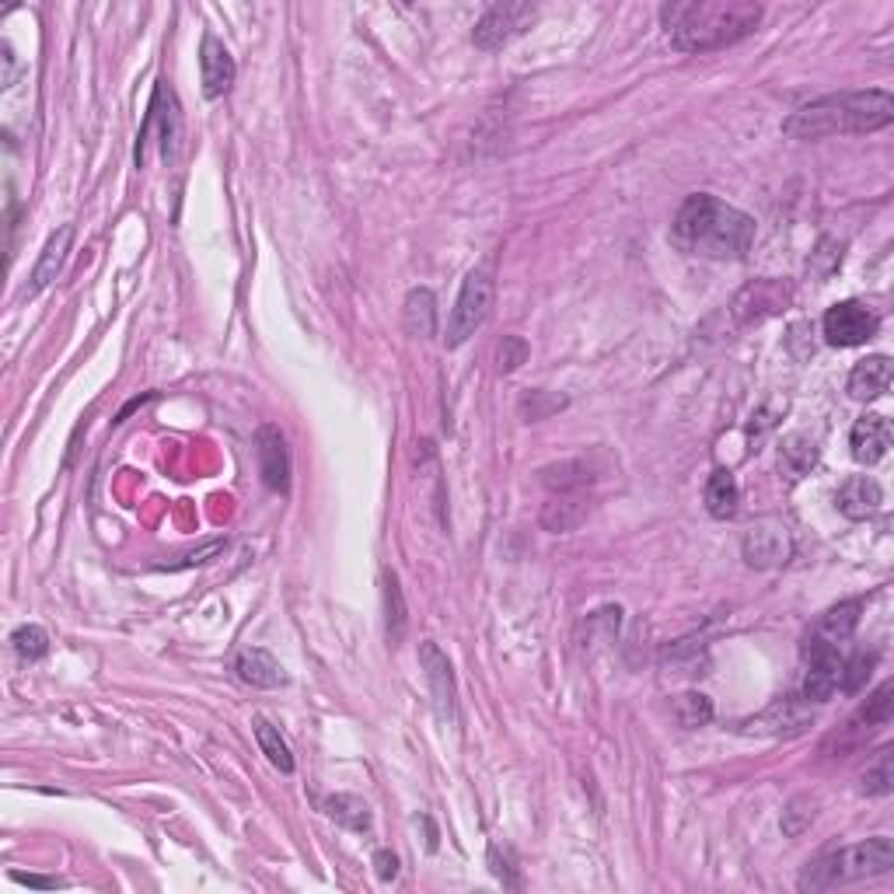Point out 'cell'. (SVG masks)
<instances>
[{"label":"cell","mask_w":894,"mask_h":894,"mask_svg":"<svg viewBox=\"0 0 894 894\" xmlns=\"http://www.w3.org/2000/svg\"><path fill=\"white\" fill-rule=\"evenodd\" d=\"M751 242H754L751 217L706 192L688 196L671 224V245L685 255H695V260L713 263L744 260Z\"/></svg>","instance_id":"cell-1"},{"label":"cell","mask_w":894,"mask_h":894,"mask_svg":"<svg viewBox=\"0 0 894 894\" xmlns=\"http://www.w3.org/2000/svg\"><path fill=\"white\" fill-rule=\"evenodd\" d=\"M667 38L682 53H709L748 38L762 22L754 0H674L661 8Z\"/></svg>","instance_id":"cell-2"},{"label":"cell","mask_w":894,"mask_h":894,"mask_svg":"<svg viewBox=\"0 0 894 894\" xmlns=\"http://www.w3.org/2000/svg\"><path fill=\"white\" fill-rule=\"evenodd\" d=\"M894 102L887 91H842L825 95L818 102L793 112L783 133L793 141H821V136L836 133H873L891 126Z\"/></svg>","instance_id":"cell-3"},{"label":"cell","mask_w":894,"mask_h":894,"mask_svg":"<svg viewBox=\"0 0 894 894\" xmlns=\"http://www.w3.org/2000/svg\"><path fill=\"white\" fill-rule=\"evenodd\" d=\"M894 867V846L887 836H873L867 842L846 846L839 852H825L814 863H807L801 891H828L839 884H852L863 878H881Z\"/></svg>","instance_id":"cell-4"},{"label":"cell","mask_w":894,"mask_h":894,"mask_svg":"<svg viewBox=\"0 0 894 894\" xmlns=\"http://www.w3.org/2000/svg\"><path fill=\"white\" fill-rule=\"evenodd\" d=\"M493 276L486 269H472L462 284L459 301H454V311L448 314V332H444V346L459 350L462 343H468L475 329H483V322L489 318L493 308Z\"/></svg>","instance_id":"cell-5"},{"label":"cell","mask_w":894,"mask_h":894,"mask_svg":"<svg viewBox=\"0 0 894 894\" xmlns=\"http://www.w3.org/2000/svg\"><path fill=\"white\" fill-rule=\"evenodd\" d=\"M534 18H539V8L534 4H496L479 18V25L472 32V43L489 53L504 49L510 38H518L521 32L531 29Z\"/></svg>","instance_id":"cell-6"},{"label":"cell","mask_w":894,"mask_h":894,"mask_svg":"<svg viewBox=\"0 0 894 894\" xmlns=\"http://www.w3.org/2000/svg\"><path fill=\"white\" fill-rule=\"evenodd\" d=\"M825 340L831 346H863L878 332V314L860 301H842L825 311Z\"/></svg>","instance_id":"cell-7"},{"label":"cell","mask_w":894,"mask_h":894,"mask_svg":"<svg viewBox=\"0 0 894 894\" xmlns=\"http://www.w3.org/2000/svg\"><path fill=\"white\" fill-rule=\"evenodd\" d=\"M744 560L748 566H759V570H769V566H783L793 552V542H790V531L786 525L780 521H762L744 531Z\"/></svg>","instance_id":"cell-8"},{"label":"cell","mask_w":894,"mask_h":894,"mask_svg":"<svg viewBox=\"0 0 894 894\" xmlns=\"http://www.w3.org/2000/svg\"><path fill=\"white\" fill-rule=\"evenodd\" d=\"M420 664H423V674L430 682L437 713H441L444 720H459V703H454V674H451V661L441 653V647L427 640L420 647Z\"/></svg>","instance_id":"cell-9"},{"label":"cell","mask_w":894,"mask_h":894,"mask_svg":"<svg viewBox=\"0 0 894 894\" xmlns=\"http://www.w3.org/2000/svg\"><path fill=\"white\" fill-rule=\"evenodd\" d=\"M255 444H260V472H263V483L269 489H280L287 493L290 486V451H287V441L280 427L266 423L260 433H255Z\"/></svg>","instance_id":"cell-10"},{"label":"cell","mask_w":894,"mask_h":894,"mask_svg":"<svg viewBox=\"0 0 894 894\" xmlns=\"http://www.w3.org/2000/svg\"><path fill=\"white\" fill-rule=\"evenodd\" d=\"M70 242H74V224H64L56 234H49V242L43 249V255H38V263L29 276V284L22 287V294L18 297H35V294H43L56 276L59 269H64V260H67V252H70Z\"/></svg>","instance_id":"cell-11"},{"label":"cell","mask_w":894,"mask_h":894,"mask_svg":"<svg viewBox=\"0 0 894 894\" xmlns=\"http://www.w3.org/2000/svg\"><path fill=\"white\" fill-rule=\"evenodd\" d=\"M849 448H852V459L863 462V465L881 462L884 454H887V448H891V423H887V416H881V412L860 416L857 427H852Z\"/></svg>","instance_id":"cell-12"},{"label":"cell","mask_w":894,"mask_h":894,"mask_svg":"<svg viewBox=\"0 0 894 894\" xmlns=\"http://www.w3.org/2000/svg\"><path fill=\"white\" fill-rule=\"evenodd\" d=\"M786 297L790 294H786L783 284H776V280H754V284H748L738 294V301H733V314H738L744 325L762 322V318L776 314L786 305Z\"/></svg>","instance_id":"cell-13"},{"label":"cell","mask_w":894,"mask_h":894,"mask_svg":"<svg viewBox=\"0 0 894 894\" xmlns=\"http://www.w3.org/2000/svg\"><path fill=\"white\" fill-rule=\"evenodd\" d=\"M836 504H839V510L846 514L849 521H867L881 510L884 493H881L878 483L870 479V475H849V479L839 486Z\"/></svg>","instance_id":"cell-14"},{"label":"cell","mask_w":894,"mask_h":894,"mask_svg":"<svg viewBox=\"0 0 894 894\" xmlns=\"http://www.w3.org/2000/svg\"><path fill=\"white\" fill-rule=\"evenodd\" d=\"M200 64H203V95L207 98H221L234 85V59L228 46L217 35H203V49H200Z\"/></svg>","instance_id":"cell-15"},{"label":"cell","mask_w":894,"mask_h":894,"mask_svg":"<svg viewBox=\"0 0 894 894\" xmlns=\"http://www.w3.org/2000/svg\"><path fill=\"white\" fill-rule=\"evenodd\" d=\"M810 727V713L801 703H776L772 709H765L762 717H754L744 724V730L754 733H772V738H793V733H804Z\"/></svg>","instance_id":"cell-16"},{"label":"cell","mask_w":894,"mask_h":894,"mask_svg":"<svg viewBox=\"0 0 894 894\" xmlns=\"http://www.w3.org/2000/svg\"><path fill=\"white\" fill-rule=\"evenodd\" d=\"M887 385H891V356H884V353L867 356V361H860L849 374V395L860 402L878 399V395L887 391Z\"/></svg>","instance_id":"cell-17"},{"label":"cell","mask_w":894,"mask_h":894,"mask_svg":"<svg viewBox=\"0 0 894 894\" xmlns=\"http://www.w3.org/2000/svg\"><path fill=\"white\" fill-rule=\"evenodd\" d=\"M234 671H238V678L255 685V688H280L287 682V674L284 667L276 664L273 653L260 650V647H252V650H242L238 653V661H234Z\"/></svg>","instance_id":"cell-18"},{"label":"cell","mask_w":894,"mask_h":894,"mask_svg":"<svg viewBox=\"0 0 894 894\" xmlns=\"http://www.w3.org/2000/svg\"><path fill=\"white\" fill-rule=\"evenodd\" d=\"M860 611H863V601H846V605H839V608L825 611L821 619H818V626H814V629L807 632V640H818V643L839 647L842 640H849L852 629H857Z\"/></svg>","instance_id":"cell-19"},{"label":"cell","mask_w":894,"mask_h":894,"mask_svg":"<svg viewBox=\"0 0 894 894\" xmlns=\"http://www.w3.org/2000/svg\"><path fill=\"white\" fill-rule=\"evenodd\" d=\"M738 504H741V486H738V479H733V472L717 468L706 483V510L713 514V518L727 521L738 514Z\"/></svg>","instance_id":"cell-20"},{"label":"cell","mask_w":894,"mask_h":894,"mask_svg":"<svg viewBox=\"0 0 894 894\" xmlns=\"http://www.w3.org/2000/svg\"><path fill=\"white\" fill-rule=\"evenodd\" d=\"M584 514H587V504H584V496L581 493H560L555 500L545 504L542 510V525L549 531H570L573 525H581L584 521Z\"/></svg>","instance_id":"cell-21"},{"label":"cell","mask_w":894,"mask_h":894,"mask_svg":"<svg viewBox=\"0 0 894 894\" xmlns=\"http://www.w3.org/2000/svg\"><path fill=\"white\" fill-rule=\"evenodd\" d=\"M325 814L350 831H371V807L353 793H335L325 801Z\"/></svg>","instance_id":"cell-22"},{"label":"cell","mask_w":894,"mask_h":894,"mask_svg":"<svg viewBox=\"0 0 894 894\" xmlns=\"http://www.w3.org/2000/svg\"><path fill=\"white\" fill-rule=\"evenodd\" d=\"M814 462H818V448H814L810 437L804 433H793L783 441V454H780V465L783 472L790 475V479H801L804 472L814 468Z\"/></svg>","instance_id":"cell-23"},{"label":"cell","mask_w":894,"mask_h":894,"mask_svg":"<svg viewBox=\"0 0 894 894\" xmlns=\"http://www.w3.org/2000/svg\"><path fill=\"white\" fill-rule=\"evenodd\" d=\"M406 329L412 335H433L437 332V301L430 290H412L406 297Z\"/></svg>","instance_id":"cell-24"},{"label":"cell","mask_w":894,"mask_h":894,"mask_svg":"<svg viewBox=\"0 0 894 894\" xmlns=\"http://www.w3.org/2000/svg\"><path fill=\"white\" fill-rule=\"evenodd\" d=\"M255 738H260V748L266 759L280 769V772H294V754L287 748V741L280 738V730H276L266 717H255Z\"/></svg>","instance_id":"cell-25"},{"label":"cell","mask_w":894,"mask_h":894,"mask_svg":"<svg viewBox=\"0 0 894 894\" xmlns=\"http://www.w3.org/2000/svg\"><path fill=\"white\" fill-rule=\"evenodd\" d=\"M385 611H388V640L399 643L406 632V601H402L399 577H395L391 570H385Z\"/></svg>","instance_id":"cell-26"},{"label":"cell","mask_w":894,"mask_h":894,"mask_svg":"<svg viewBox=\"0 0 894 894\" xmlns=\"http://www.w3.org/2000/svg\"><path fill=\"white\" fill-rule=\"evenodd\" d=\"M674 717H678L682 727L695 730V727H706L713 720V703L706 699L703 692H685L674 699Z\"/></svg>","instance_id":"cell-27"},{"label":"cell","mask_w":894,"mask_h":894,"mask_svg":"<svg viewBox=\"0 0 894 894\" xmlns=\"http://www.w3.org/2000/svg\"><path fill=\"white\" fill-rule=\"evenodd\" d=\"M11 643H14V653H18L22 661H38V658H46L49 636H46L43 629H38V626H22V629H14Z\"/></svg>","instance_id":"cell-28"},{"label":"cell","mask_w":894,"mask_h":894,"mask_svg":"<svg viewBox=\"0 0 894 894\" xmlns=\"http://www.w3.org/2000/svg\"><path fill=\"white\" fill-rule=\"evenodd\" d=\"M891 695H894V685L884 682V685L867 699V706H863V713H860V720L867 724V730H870V727H881V724L891 720V706H894Z\"/></svg>","instance_id":"cell-29"},{"label":"cell","mask_w":894,"mask_h":894,"mask_svg":"<svg viewBox=\"0 0 894 894\" xmlns=\"http://www.w3.org/2000/svg\"><path fill=\"white\" fill-rule=\"evenodd\" d=\"M894 786V772H891V748H884L878 754V762H873L867 769V776H863V790L873 793V797H884V793H891Z\"/></svg>","instance_id":"cell-30"},{"label":"cell","mask_w":894,"mask_h":894,"mask_svg":"<svg viewBox=\"0 0 894 894\" xmlns=\"http://www.w3.org/2000/svg\"><path fill=\"white\" fill-rule=\"evenodd\" d=\"M810 821H814V804L807 801V797H801V801H793L786 810H783V831L786 836H804V828H810Z\"/></svg>","instance_id":"cell-31"},{"label":"cell","mask_w":894,"mask_h":894,"mask_svg":"<svg viewBox=\"0 0 894 894\" xmlns=\"http://www.w3.org/2000/svg\"><path fill=\"white\" fill-rule=\"evenodd\" d=\"M873 653L867 658V653H857V658L852 661H842V682H839V688H846V692H857L867 678H870V667H873Z\"/></svg>","instance_id":"cell-32"},{"label":"cell","mask_w":894,"mask_h":894,"mask_svg":"<svg viewBox=\"0 0 894 894\" xmlns=\"http://www.w3.org/2000/svg\"><path fill=\"white\" fill-rule=\"evenodd\" d=\"M496 361H500V371H504V374L518 371V367L528 361V346H525V340H518V335H507V340L500 343V350H496Z\"/></svg>","instance_id":"cell-33"},{"label":"cell","mask_w":894,"mask_h":894,"mask_svg":"<svg viewBox=\"0 0 894 894\" xmlns=\"http://www.w3.org/2000/svg\"><path fill=\"white\" fill-rule=\"evenodd\" d=\"M374 867H377V878H382V881H395V878H399V860H395V852H388V849L377 852Z\"/></svg>","instance_id":"cell-34"},{"label":"cell","mask_w":894,"mask_h":894,"mask_svg":"<svg viewBox=\"0 0 894 894\" xmlns=\"http://www.w3.org/2000/svg\"><path fill=\"white\" fill-rule=\"evenodd\" d=\"M11 878L18 881V884H29V887H56V881H49V878H35V873H11Z\"/></svg>","instance_id":"cell-35"},{"label":"cell","mask_w":894,"mask_h":894,"mask_svg":"<svg viewBox=\"0 0 894 894\" xmlns=\"http://www.w3.org/2000/svg\"><path fill=\"white\" fill-rule=\"evenodd\" d=\"M4 67H8V70H4V88H11V85H14V70H18V64H14V49H11L8 43H4Z\"/></svg>","instance_id":"cell-36"}]
</instances>
